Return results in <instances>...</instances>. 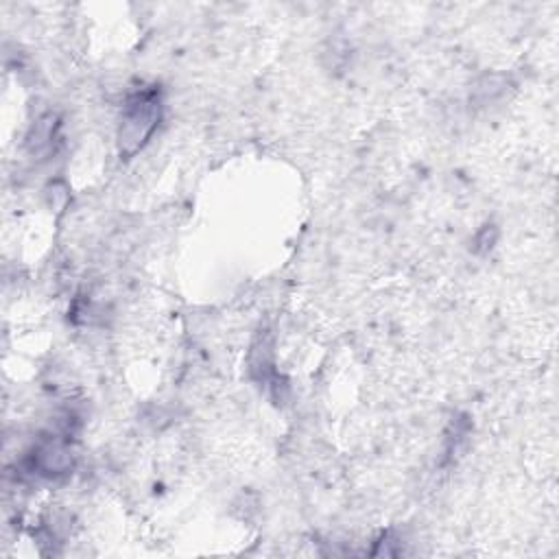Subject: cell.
Instances as JSON below:
<instances>
[{
    "instance_id": "obj_1",
    "label": "cell",
    "mask_w": 559,
    "mask_h": 559,
    "mask_svg": "<svg viewBox=\"0 0 559 559\" xmlns=\"http://www.w3.org/2000/svg\"><path fill=\"white\" fill-rule=\"evenodd\" d=\"M162 118V92L157 85L138 90L127 96L120 116L118 146L120 155L131 157L151 138Z\"/></svg>"
},
{
    "instance_id": "obj_2",
    "label": "cell",
    "mask_w": 559,
    "mask_h": 559,
    "mask_svg": "<svg viewBox=\"0 0 559 559\" xmlns=\"http://www.w3.org/2000/svg\"><path fill=\"white\" fill-rule=\"evenodd\" d=\"M28 463H31L33 472L55 476V474H63L72 467V456H70V450L61 441H46L31 454Z\"/></svg>"
}]
</instances>
